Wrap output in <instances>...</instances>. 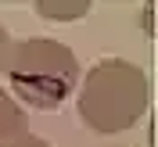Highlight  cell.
<instances>
[{
  "instance_id": "cell-4",
  "label": "cell",
  "mask_w": 158,
  "mask_h": 147,
  "mask_svg": "<svg viewBox=\"0 0 158 147\" xmlns=\"http://www.w3.org/2000/svg\"><path fill=\"white\" fill-rule=\"evenodd\" d=\"M40 18H50V22H76L83 18L94 4L90 0H36L32 4Z\"/></svg>"
},
{
  "instance_id": "cell-5",
  "label": "cell",
  "mask_w": 158,
  "mask_h": 147,
  "mask_svg": "<svg viewBox=\"0 0 158 147\" xmlns=\"http://www.w3.org/2000/svg\"><path fill=\"white\" fill-rule=\"evenodd\" d=\"M11 50H15V39L7 36V29L0 25V72H7V61H11Z\"/></svg>"
},
{
  "instance_id": "cell-1",
  "label": "cell",
  "mask_w": 158,
  "mask_h": 147,
  "mask_svg": "<svg viewBox=\"0 0 158 147\" xmlns=\"http://www.w3.org/2000/svg\"><path fill=\"white\" fill-rule=\"evenodd\" d=\"M151 86L140 65L126 58H104L86 72L79 86V118L94 133H122L148 111Z\"/></svg>"
},
{
  "instance_id": "cell-3",
  "label": "cell",
  "mask_w": 158,
  "mask_h": 147,
  "mask_svg": "<svg viewBox=\"0 0 158 147\" xmlns=\"http://www.w3.org/2000/svg\"><path fill=\"white\" fill-rule=\"evenodd\" d=\"M22 137H29V118H25L18 100L0 90V144H11Z\"/></svg>"
},
{
  "instance_id": "cell-6",
  "label": "cell",
  "mask_w": 158,
  "mask_h": 147,
  "mask_svg": "<svg viewBox=\"0 0 158 147\" xmlns=\"http://www.w3.org/2000/svg\"><path fill=\"white\" fill-rule=\"evenodd\" d=\"M0 147H50V144H47L43 137H32V133H29V137H22V140H11V144H0Z\"/></svg>"
},
{
  "instance_id": "cell-2",
  "label": "cell",
  "mask_w": 158,
  "mask_h": 147,
  "mask_svg": "<svg viewBox=\"0 0 158 147\" xmlns=\"http://www.w3.org/2000/svg\"><path fill=\"white\" fill-rule=\"evenodd\" d=\"M4 76L22 104L36 111H58L76 93L79 61L58 39H22L11 50Z\"/></svg>"
}]
</instances>
